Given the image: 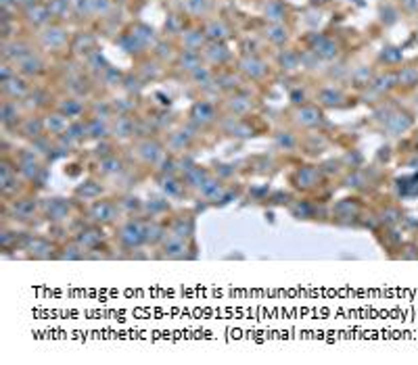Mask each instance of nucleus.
<instances>
[{"label": "nucleus", "instance_id": "nucleus-28", "mask_svg": "<svg viewBox=\"0 0 418 365\" xmlns=\"http://www.w3.org/2000/svg\"><path fill=\"white\" fill-rule=\"evenodd\" d=\"M102 165H104L102 171H107V173H113V171H120V169H122V163L115 159V157H111V159H107V161H102Z\"/></svg>", "mask_w": 418, "mask_h": 365}, {"label": "nucleus", "instance_id": "nucleus-7", "mask_svg": "<svg viewBox=\"0 0 418 365\" xmlns=\"http://www.w3.org/2000/svg\"><path fill=\"white\" fill-rule=\"evenodd\" d=\"M192 117H194L196 121H201V123L212 121V119H214V107H212V104H207V102H199V104H194V109H192Z\"/></svg>", "mask_w": 418, "mask_h": 365}, {"label": "nucleus", "instance_id": "nucleus-19", "mask_svg": "<svg viewBox=\"0 0 418 365\" xmlns=\"http://www.w3.org/2000/svg\"><path fill=\"white\" fill-rule=\"evenodd\" d=\"M182 186L184 184H178L176 180H172V178H168L166 182H164V190L170 194V196H176V194H180V190H182Z\"/></svg>", "mask_w": 418, "mask_h": 365}, {"label": "nucleus", "instance_id": "nucleus-29", "mask_svg": "<svg viewBox=\"0 0 418 365\" xmlns=\"http://www.w3.org/2000/svg\"><path fill=\"white\" fill-rule=\"evenodd\" d=\"M230 107H232V109H236V113H240L242 109H247V107H249V100H247V98H232Z\"/></svg>", "mask_w": 418, "mask_h": 365}, {"label": "nucleus", "instance_id": "nucleus-22", "mask_svg": "<svg viewBox=\"0 0 418 365\" xmlns=\"http://www.w3.org/2000/svg\"><path fill=\"white\" fill-rule=\"evenodd\" d=\"M42 129H44V125H42L40 121L34 123V119H30L23 132H26V136H40V134H42Z\"/></svg>", "mask_w": 418, "mask_h": 365}, {"label": "nucleus", "instance_id": "nucleus-20", "mask_svg": "<svg viewBox=\"0 0 418 365\" xmlns=\"http://www.w3.org/2000/svg\"><path fill=\"white\" fill-rule=\"evenodd\" d=\"M201 42H203V36H201V33H199V31H190L188 36H186V48H188V50L199 48Z\"/></svg>", "mask_w": 418, "mask_h": 365}, {"label": "nucleus", "instance_id": "nucleus-2", "mask_svg": "<svg viewBox=\"0 0 418 365\" xmlns=\"http://www.w3.org/2000/svg\"><path fill=\"white\" fill-rule=\"evenodd\" d=\"M240 69H242V71H245L249 77H253V79H258V77H262V75L266 73L264 63L260 61V58H255V56H247L245 61L240 63Z\"/></svg>", "mask_w": 418, "mask_h": 365}, {"label": "nucleus", "instance_id": "nucleus-6", "mask_svg": "<svg viewBox=\"0 0 418 365\" xmlns=\"http://www.w3.org/2000/svg\"><path fill=\"white\" fill-rule=\"evenodd\" d=\"M19 65H21V71L23 73H28V75H36V73H40L42 71V67H44V63L40 61L38 56H34V54H28L23 61H19Z\"/></svg>", "mask_w": 418, "mask_h": 365}, {"label": "nucleus", "instance_id": "nucleus-15", "mask_svg": "<svg viewBox=\"0 0 418 365\" xmlns=\"http://www.w3.org/2000/svg\"><path fill=\"white\" fill-rule=\"evenodd\" d=\"M174 234H176V238H186V236H190L192 234V221H186L184 223V219H180L176 226H174Z\"/></svg>", "mask_w": 418, "mask_h": 365}, {"label": "nucleus", "instance_id": "nucleus-26", "mask_svg": "<svg viewBox=\"0 0 418 365\" xmlns=\"http://www.w3.org/2000/svg\"><path fill=\"white\" fill-rule=\"evenodd\" d=\"M80 109H82V107H80V104H78L76 100H67L65 104H61V111H63V113H67V117L78 115V113H80Z\"/></svg>", "mask_w": 418, "mask_h": 365}, {"label": "nucleus", "instance_id": "nucleus-18", "mask_svg": "<svg viewBox=\"0 0 418 365\" xmlns=\"http://www.w3.org/2000/svg\"><path fill=\"white\" fill-rule=\"evenodd\" d=\"M88 134L90 136H107V127H104L98 119H92L88 123Z\"/></svg>", "mask_w": 418, "mask_h": 365}, {"label": "nucleus", "instance_id": "nucleus-27", "mask_svg": "<svg viewBox=\"0 0 418 365\" xmlns=\"http://www.w3.org/2000/svg\"><path fill=\"white\" fill-rule=\"evenodd\" d=\"M111 8L109 0H92V13H107Z\"/></svg>", "mask_w": 418, "mask_h": 365}, {"label": "nucleus", "instance_id": "nucleus-3", "mask_svg": "<svg viewBox=\"0 0 418 365\" xmlns=\"http://www.w3.org/2000/svg\"><path fill=\"white\" fill-rule=\"evenodd\" d=\"M113 217H115V209L111 203L100 201L92 207V219L94 221H113Z\"/></svg>", "mask_w": 418, "mask_h": 365}, {"label": "nucleus", "instance_id": "nucleus-25", "mask_svg": "<svg viewBox=\"0 0 418 365\" xmlns=\"http://www.w3.org/2000/svg\"><path fill=\"white\" fill-rule=\"evenodd\" d=\"M15 211L21 215V219H28L32 213H34V203H19L15 207Z\"/></svg>", "mask_w": 418, "mask_h": 365}, {"label": "nucleus", "instance_id": "nucleus-24", "mask_svg": "<svg viewBox=\"0 0 418 365\" xmlns=\"http://www.w3.org/2000/svg\"><path fill=\"white\" fill-rule=\"evenodd\" d=\"M72 4H74V8L78 10L80 15L84 13H92V0H72Z\"/></svg>", "mask_w": 418, "mask_h": 365}, {"label": "nucleus", "instance_id": "nucleus-11", "mask_svg": "<svg viewBox=\"0 0 418 365\" xmlns=\"http://www.w3.org/2000/svg\"><path fill=\"white\" fill-rule=\"evenodd\" d=\"M266 36H268L270 42H274V44H282V42L286 40V29L280 25V23H274L272 27H268Z\"/></svg>", "mask_w": 418, "mask_h": 365}, {"label": "nucleus", "instance_id": "nucleus-21", "mask_svg": "<svg viewBox=\"0 0 418 365\" xmlns=\"http://www.w3.org/2000/svg\"><path fill=\"white\" fill-rule=\"evenodd\" d=\"M192 77H194V81H199V84H209V79H212V73H209L205 67H196L194 71H192Z\"/></svg>", "mask_w": 418, "mask_h": 365}, {"label": "nucleus", "instance_id": "nucleus-10", "mask_svg": "<svg viewBox=\"0 0 418 365\" xmlns=\"http://www.w3.org/2000/svg\"><path fill=\"white\" fill-rule=\"evenodd\" d=\"M4 92H8L10 96L13 98H17V96H23V94L28 92V86H26V81L23 79H6L4 81Z\"/></svg>", "mask_w": 418, "mask_h": 365}, {"label": "nucleus", "instance_id": "nucleus-1", "mask_svg": "<svg viewBox=\"0 0 418 365\" xmlns=\"http://www.w3.org/2000/svg\"><path fill=\"white\" fill-rule=\"evenodd\" d=\"M120 238H122V242L126 244V246H138L142 240H144V230L138 226V223H134V221H130V223H126V226L120 230Z\"/></svg>", "mask_w": 418, "mask_h": 365}, {"label": "nucleus", "instance_id": "nucleus-12", "mask_svg": "<svg viewBox=\"0 0 418 365\" xmlns=\"http://www.w3.org/2000/svg\"><path fill=\"white\" fill-rule=\"evenodd\" d=\"M266 15H268V19H272L274 23H280L282 17H284V8H282L280 2L272 0V2H268V6H266Z\"/></svg>", "mask_w": 418, "mask_h": 365}, {"label": "nucleus", "instance_id": "nucleus-4", "mask_svg": "<svg viewBox=\"0 0 418 365\" xmlns=\"http://www.w3.org/2000/svg\"><path fill=\"white\" fill-rule=\"evenodd\" d=\"M65 40H67V33L61 27H50L48 31L44 33V44L46 46H52V48H56V46H63Z\"/></svg>", "mask_w": 418, "mask_h": 365}, {"label": "nucleus", "instance_id": "nucleus-13", "mask_svg": "<svg viewBox=\"0 0 418 365\" xmlns=\"http://www.w3.org/2000/svg\"><path fill=\"white\" fill-rule=\"evenodd\" d=\"M318 117H320V113L316 109L306 107V109L299 111V123H304V125H316L318 123Z\"/></svg>", "mask_w": 418, "mask_h": 365}, {"label": "nucleus", "instance_id": "nucleus-5", "mask_svg": "<svg viewBox=\"0 0 418 365\" xmlns=\"http://www.w3.org/2000/svg\"><path fill=\"white\" fill-rule=\"evenodd\" d=\"M28 15H30L28 19L34 23V25H44V23H48V17L52 13H50V8L40 6V4H34V8H30Z\"/></svg>", "mask_w": 418, "mask_h": 365}, {"label": "nucleus", "instance_id": "nucleus-8", "mask_svg": "<svg viewBox=\"0 0 418 365\" xmlns=\"http://www.w3.org/2000/svg\"><path fill=\"white\" fill-rule=\"evenodd\" d=\"M207 182V171L201 167H192L190 171H186V186L192 188H201Z\"/></svg>", "mask_w": 418, "mask_h": 365}, {"label": "nucleus", "instance_id": "nucleus-9", "mask_svg": "<svg viewBox=\"0 0 418 365\" xmlns=\"http://www.w3.org/2000/svg\"><path fill=\"white\" fill-rule=\"evenodd\" d=\"M205 33H207V38H209V40H214V42H220V40H224V38L228 36V29L224 27V23L212 21V23H209V25H207Z\"/></svg>", "mask_w": 418, "mask_h": 365}, {"label": "nucleus", "instance_id": "nucleus-14", "mask_svg": "<svg viewBox=\"0 0 418 365\" xmlns=\"http://www.w3.org/2000/svg\"><path fill=\"white\" fill-rule=\"evenodd\" d=\"M207 56H212V61H218V63H224L226 58H228V52L222 44H212L209 46V50H207Z\"/></svg>", "mask_w": 418, "mask_h": 365}, {"label": "nucleus", "instance_id": "nucleus-23", "mask_svg": "<svg viewBox=\"0 0 418 365\" xmlns=\"http://www.w3.org/2000/svg\"><path fill=\"white\" fill-rule=\"evenodd\" d=\"M142 155L146 157V161H155V159H157V155H159V146H157V144L146 142V144L142 146Z\"/></svg>", "mask_w": 418, "mask_h": 365}, {"label": "nucleus", "instance_id": "nucleus-17", "mask_svg": "<svg viewBox=\"0 0 418 365\" xmlns=\"http://www.w3.org/2000/svg\"><path fill=\"white\" fill-rule=\"evenodd\" d=\"M48 8H50V13H52L54 17H61L65 10L69 8V0H52Z\"/></svg>", "mask_w": 418, "mask_h": 365}, {"label": "nucleus", "instance_id": "nucleus-16", "mask_svg": "<svg viewBox=\"0 0 418 365\" xmlns=\"http://www.w3.org/2000/svg\"><path fill=\"white\" fill-rule=\"evenodd\" d=\"M115 132H120V136H130L134 132V121L122 117V119H118V123H115Z\"/></svg>", "mask_w": 418, "mask_h": 365}]
</instances>
